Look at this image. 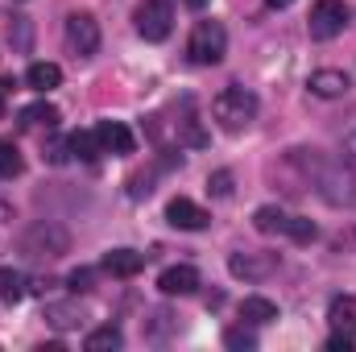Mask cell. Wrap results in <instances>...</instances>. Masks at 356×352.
<instances>
[{
	"mask_svg": "<svg viewBox=\"0 0 356 352\" xmlns=\"http://www.w3.org/2000/svg\"><path fill=\"white\" fill-rule=\"evenodd\" d=\"M294 162H302L307 166V175L315 170V186H319V195L327 199V203H348L356 207V175L353 170H344V166H327V162H319L315 154L307 158V150H294Z\"/></svg>",
	"mask_w": 356,
	"mask_h": 352,
	"instance_id": "cell-1",
	"label": "cell"
},
{
	"mask_svg": "<svg viewBox=\"0 0 356 352\" xmlns=\"http://www.w3.org/2000/svg\"><path fill=\"white\" fill-rule=\"evenodd\" d=\"M211 116H216V125H220L224 133H241V129H249L253 116H257V95L249 88H224L211 99Z\"/></svg>",
	"mask_w": 356,
	"mask_h": 352,
	"instance_id": "cell-2",
	"label": "cell"
},
{
	"mask_svg": "<svg viewBox=\"0 0 356 352\" xmlns=\"http://www.w3.org/2000/svg\"><path fill=\"white\" fill-rule=\"evenodd\" d=\"M186 50H191V58H195L199 67H216V63L224 58V50H228V29H224L220 21H199Z\"/></svg>",
	"mask_w": 356,
	"mask_h": 352,
	"instance_id": "cell-3",
	"label": "cell"
},
{
	"mask_svg": "<svg viewBox=\"0 0 356 352\" xmlns=\"http://www.w3.org/2000/svg\"><path fill=\"white\" fill-rule=\"evenodd\" d=\"M170 25H175L170 0H141V8H137V33L145 42H166Z\"/></svg>",
	"mask_w": 356,
	"mask_h": 352,
	"instance_id": "cell-4",
	"label": "cell"
},
{
	"mask_svg": "<svg viewBox=\"0 0 356 352\" xmlns=\"http://www.w3.org/2000/svg\"><path fill=\"white\" fill-rule=\"evenodd\" d=\"M344 25H348V4L344 0H315L311 4V38L327 42V38L344 33Z\"/></svg>",
	"mask_w": 356,
	"mask_h": 352,
	"instance_id": "cell-5",
	"label": "cell"
},
{
	"mask_svg": "<svg viewBox=\"0 0 356 352\" xmlns=\"http://www.w3.org/2000/svg\"><path fill=\"white\" fill-rule=\"evenodd\" d=\"M67 46L79 54V58H91L99 50V21L91 13H71L67 17Z\"/></svg>",
	"mask_w": 356,
	"mask_h": 352,
	"instance_id": "cell-6",
	"label": "cell"
},
{
	"mask_svg": "<svg viewBox=\"0 0 356 352\" xmlns=\"http://www.w3.org/2000/svg\"><path fill=\"white\" fill-rule=\"evenodd\" d=\"M273 269H277L273 253H232L228 257V273L241 278V282H266Z\"/></svg>",
	"mask_w": 356,
	"mask_h": 352,
	"instance_id": "cell-7",
	"label": "cell"
},
{
	"mask_svg": "<svg viewBox=\"0 0 356 352\" xmlns=\"http://www.w3.org/2000/svg\"><path fill=\"white\" fill-rule=\"evenodd\" d=\"M166 220H170L175 228H182V232H199V228L211 224V216H207L195 199H186V195H178V199L166 203Z\"/></svg>",
	"mask_w": 356,
	"mask_h": 352,
	"instance_id": "cell-8",
	"label": "cell"
},
{
	"mask_svg": "<svg viewBox=\"0 0 356 352\" xmlns=\"http://www.w3.org/2000/svg\"><path fill=\"white\" fill-rule=\"evenodd\" d=\"M99 145H104V154H133L137 150V137H133V129L124 125V120H99Z\"/></svg>",
	"mask_w": 356,
	"mask_h": 352,
	"instance_id": "cell-9",
	"label": "cell"
},
{
	"mask_svg": "<svg viewBox=\"0 0 356 352\" xmlns=\"http://www.w3.org/2000/svg\"><path fill=\"white\" fill-rule=\"evenodd\" d=\"M307 88H311V95H319V99H340L344 91L353 88V79L344 71H336V67H323V71H311Z\"/></svg>",
	"mask_w": 356,
	"mask_h": 352,
	"instance_id": "cell-10",
	"label": "cell"
},
{
	"mask_svg": "<svg viewBox=\"0 0 356 352\" xmlns=\"http://www.w3.org/2000/svg\"><path fill=\"white\" fill-rule=\"evenodd\" d=\"M158 290L162 294H195L199 290V269L195 265H170V269H162Z\"/></svg>",
	"mask_w": 356,
	"mask_h": 352,
	"instance_id": "cell-11",
	"label": "cell"
},
{
	"mask_svg": "<svg viewBox=\"0 0 356 352\" xmlns=\"http://www.w3.org/2000/svg\"><path fill=\"white\" fill-rule=\"evenodd\" d=\"M25 249H29L33 257H58V253L67 249V232H58V228H33V232L25 237Z\"/></svg>",
	"mask_w": 356,
	"mask_h": 352,
	"instance_id": "cell-12",
	"label": "cell"
},
{
	"mask_svg": "<svg viewBox=\"0 0 356 352\" xmlns=\"http://www.w3.org/2000/svg\"><path fill=\"white\" fill-rule=\"evenodd\" d=\"M104 269L112 278H137L145 269V257L137 249H112V253H104Z\"/></svg>",
	"mask_w": 356,
	"mask_h": 352,
	"instance_id": "cell-13",
	"label": "cell"
},
{
	"mask_svg": "<svg viewBox=\"0 0 356 352\" xmlns=\"http://www.w3.org/2000/svg\"><path fill=\"white\" fill-rule=\"evenodd\" d=\"M25 83L33 91H54L58 83H63V67L58 63H29V71H25Z\"/></svg>",
	"mask_w": 356,
	"mask_h": 352,
	"instance_id": "cell-14",
	"label": "cell"
},
{
	"mask_svg": "<svg viewBox=\"0 0 356 352\" xmlns=\"http://www.w3.org/2000/svg\"><path fill=\"white\" fill-rule=\"evenodd\" d=\"M83 319H88V315H83L79 303H50V307H46V323L58 328V332H71V328H79Z\"/></svg>",
	"mask_w": 356,
	"mask_h": 352,
	"instance_id": "cell-15",
	"label": "cell"
},
{
	"mask_svg": "<svg viewBox=\"0 0 356 352\" xmlns=\"http://www.w3.org/2000/svg\"><path fill=\"white\" fill-rule=\"evenodd\" d=\"M327 319L336 332H356V298L353 294H336L327 303Z\"/></svg>",
	"mask_w": 356,
	"mask_h": 352,
	"instance_id": "cell-16",
	"label": "cell"
},
{
	"mask_svg": "<svg viewBox=\"0 0 356 352\" xmlns=\"http://www.w3.org/2000/svg\"><path fill=\"white\" fill-rule=\"evenodd\" d=\"M241 319H245V323L266 328V323L277 319V303H269V298H261V294H249V298L241 303Z\"/></svg>",
	"mask_w": 356,
	"mask_h": 352,
	"instance_id": "cell-17",
	"label": "cell"
},
{
	"mask_svg": "<svg viewBox=\"0 0 356 352\" xmlns=\"http://www.w3.org/2000/svg\"><path fill=\"white\" fill-rule=\"evenodd\" d=\"M286 220H290V216H286L282 207H273V203L253 211V228H257L261 237H269V232H286Z\"/></svg>",
	"mask_w": 356,
	"mask_h": 352,
	"instance_id": "cell-18",
	"label": "cell"
},
{
	"mask_svg": "<svg viewBox=\"0 0 356 352\" xmlns=\"http://www.w3.org/2000/svg\"><path fill=\"white\" fill-rule=\"evenodd\" d=\"M71 154H75V158H83V162H95V158L104 154V145H99V133H91V129L71 133Z\"/></svg>",
	"mask_w": 356,
	"mask_h": 352,
	"instance_id": "cell-19",
	"label": "cell"
},
{
	"mask_svg": "<svg viewBox=\"0 0 356 352\" xmlns=\"http://www.w3.org/2000/svg\"><path fill=\"white\" fill-rule=\"evenodd\" d=\"M25 290H29V286H25V273H17V269L4 265V269H0V303H21Z\"/></svg>",
	"mask_w": 356,
	"mask_h": 352,
	"instance_id": "cell-20",
	"label": "cell"
},
{
	"mask_svg": "<svg viewBox=\"0 0 356 352\" xmlns=\"http://www.w3.org/2000/svg\"><path fill=\"white\" fill-rule=\"evenodd\" d=\"M120 344H124V336H120V328H112V323H108V328H95L88 340H83L88 352H112V349H120Z\"/></svg>",
	"mask_w": 356,
	"mask_h": 352,
	"instance_id": "cell-21",
	"label": "cell"
},
{
	"mask_svg": "<svg viewBox=\"0 0 356 352\" xmlns=\"http://www.w3.org/2000/svg\"><path fill=\"white\" fill-rule=\"evenodd\" d=\"M21 125H29V129H54L58 125V108L54 104H29L25 112H21Z\"/></svg>",
	"mask_w": 356,
	"mask_h": 352,
	"instance_id": "cell-22",
	"label": "cell"
},
{
	"mask_svg": "<svg viewBox=\"0 0 356 352\" xmlns=\"http://www.w3.org/2000/svg\"><path fill=\"white\" fill-rule=\"evenodd\" d=\"M25 170V158L13 141H0V178H17Z\"/></svg>",
	"mask_w": 356,
	"mask_h": 352,
	"instance_id": "cell-23",
	"label": "cell"
},
{
	"mask_svg": "<svg viewBox=\"0 0 356 352\" xmlns=\"http://www.w3.org/2000/svg\"><path fill=\"white\" fill-rule=\"evenodd\" d=\"M286 237H290V241H298V245H311V241L319 237V228H315L311 220L294 216V220H286Z\"/></svg>",
	"mask_w": 356,
	"mask_h": 352,
	"instance_id": "cell-24",
	"label": "cell"
},
{
	"mask_svg": "<svg viewBox=\"0 0 356 352\" xmlns=\"http://www.w3.org/2000/svg\"><path fill=\"white\" fill-rule=\"evenodd\" d=\"M224 344H228L232 352H253L257 349V336L245 332V328H228V332H224Z\"/></svg>",
	"mask_w": 356,
	"mask_h": 352,
	"instance_id": "cell-25",
	"label": "cell"
},
{
	"mask_svg": "<svg viewBox=\"0 0 356 352\" xmlns=\"http://www.w3.org/2000/svg\"><path fill=\"white\" fill-rule=\"evenodd\" d=\"M207 191H211V199H232V170H216L207 178Z\"/></svg>",
	"mask_w": 356,
	"mask_h": 352,
	"instance_id": "cell-26",
	"label": "cell"
},
{
	"mask_svg": "<svg viewBox=\"0 0 356 352\" xmlns=\"http://www.w3.org/2000/svg\"><path fill=\"white\" fill-rule=\"evenodd\" d=\"M8 38H13V46H17V50H25V46H29V21H25V17H13Z\"/></svg>",
	"mask_w": 356,
	"mask_h": 352,
	"instance_id": "cell-27",
	"label": "cell"
},
{
	"mask_svg": "<svg viewBox=\"0 0 356 352\" xmlns=\"http://www.w3.org/2000/svg\"><path fill=\"white\" fill-rule=\"evenodd\" d=\"M67 158H71V141H50V145H46V162H50V166H63Z\"/></svg>",
	"mask_w": 356,
	"mask_h": 352,
	"instance_id": "cell-28",
	"label": "cell"
},
{
	"mask_svg": "<svg viewBox=\"0 0 356 352\" xmlns=\"http://www.w3.org/2000/svg\"><path fill=\"white\" fill-rule=\"evenodd\" d=\"M327 352H353V332H336L327 340Z\"/></svg>",
	"mask_w": 356,
	"mask_h": 352,
	"instance_id": "cell-29",
	"label": "cell"
},
{
	"mask_svg": "<svg viewBox=\"0 0 356 352\" xmlns=\"http://www.w3.org/2000/svg\"><path fill=\"white\" fill-rule=\"evenodd\" d=\"M67 282H71V290H75V294H79V290H88V286H91V269H75Z\"/></svg>",
	"mask_w": 356,
	"mask_h": 352,
	"instance_id": "cell-30",
	"label": "cell"
},
{
	"mask_svg": "<svg viewBox=\"0 0 356 352\" xmlns=\"http://www.w3.org/2000/svg\"><path fill=\"white\" fill-rule=\"evenodd\" d=\"M186 141L191 145H207V133L199 129V120H186Z\"/></svg>",
	"mask_w": 356,
	"mask_h": 352,
	"instance_id": "cell-31",
	"label": "cell"
},
{
	"mask_svg": "<svg viewBox=\"0 0 356 352\" xmlns=\"http://www.w3.org/2000/svg\"><path fill=\"white\" fill-rule=\"evenodd\" d=\"M356 245V232H348V237H336V245H332V249H336V253H340V249H344V253H348V249H353Z\"/></svg>",
	"mask_w": 356,
	"mask_h": 352,
	"instance_id": "cell-32",
	"label": "cell"
},
{
	"mask_svg": "<svg viewBox=\"0 0 356 352\" xmlns=\"http://www.w3.org/2000/svg\"><path fill=\"white\" fill-rule=\"evenodd\" d=\"M344 150H348V154L356 158V133H348V137H344Z\"/></svg>",
	"mask_w": 356,
	"mask_h": 352,
	"instance_id": "cell-33",
	"label": "cell"
},
{
	"mask_svg": "<svg viewBox=\"0 0 356 352\" xmlns=\"http://www.w3.org/2000/svg\"><path fill=\"white\" fill-rule=\"evenodd\" d=\"M269 8H290V4H294V0H266Z\"/></svg>",
	"mask_w": 356,
	"mask_h": 352,
	"instance_id": "cell-34",
	"label": "cell"
},
{
	"mask_svg": "<svg viewBox=\"0 0 356 352\" xmlns=\"http://www.w3.org/2000/svg\"><path fill=\"white\" fill-rule=\"evenodd\" d=\"M186 4H191V8H203V4H207V0H186Z\"/></svg>",
	"mask_w": 356,
	"mask_h": 352,
	"instance_id": "cell-35",
	"label": "cell"
},
{
	"mask_svg": "<svg viewBox=\"0 0 356 352\" xmlns=\"http://www.w3.org/2000/svg\"><path fill=\"white\" fill-rule=\"evenodd\" d=\"M0 116H4V104H0Z\"/></svg>",
	"mask_w": 356,
	"mask_h": 352,
	"instance_id": "cell-36",
	"label": "cell"
}]
</instances>
